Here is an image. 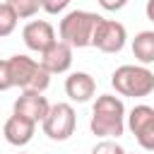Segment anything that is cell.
<instances>
[{"label":"cell","instance_id":"obj_1","mask_svg":"<svg viewBox=\"0 0 154 154\" xmlns=\"http://www.w3.org/2000/svg\"><path fill=\"white\" fill-rule=\"evenodd\" d=\"M125 106L118 96L113 94H101L96 101H94V108H91V120H89V128L94 135L99 137H120L123 130H125Z\"/></svg>","mask_w":154,"mask_h":154},{"label":"cell","instance_id":"obj_2","mask_svg":"<svg viewBox=\"0 0 154 154\" xmlns=\"http://www.w3.org/2000/svg\"><path fill=\"white\" fill-rule=\"evenodd\" d=\"M99 19H101L99 14L87 12V10H72V12H67L60 19V26H58L60 41L70 43L72 48L91 46V34H94V26L99 24Z\"/></svg>","mask_w":154,"mask_h":154},{"label":"cell","instance_id":"obj_3","mask_svg":"<svg viewBox=\"0 0 154 154\" xmlns=\"http://www.w3.org/2000/svg\"><path fill=\"white\" fill-rule=\"evenodd\" d=\"M111 84L123 96H132V99L149 96L154 91V72L142 65H120L116 67Z\"/></svg>","mask_w":154,"mask_h":154},{"label":"cell","instance_id":"obj_4","mask_svg":"<svg viewBox=\"0 0 154 154\" xmlns=\"http://www.w3.org/2000/svg\"><path fill=\"white\" fill-rule=\"evenodd\" d=\"M75 125H77V116H75V108L70 103H53L41 120L43 132L55 142L67 140L75 132Z\"/></svg>","mask_w":154,"mask_h":154},{"label":"cell","instance_id":"obj_5","mask_svg":"<svg viewBox=\"0 0 154 154\" xmlns=\"http://www.w3.org/2000/svg\"><path fill=\"white\" fill-rule=\"evenodd\" d=\"M125 26L116 19H99V24L94 26V34H91V46L103 51V53H118L123 46H125Z\"/></svg>","mask_w":154,"mask_h":154},{"label":"cell","instance_id":"obj_6","mask_svg":"<svg viewBox=\"0 0 154 154\" xmlns=\"http://www.w3.org/2000/svg\"><path fill=\"white\" fill-rule=\"evenodd\" d=\"M22 38H24L26 48H31V51H36V53H43L51 43L58 41L53 24L46 22V19H34V22H29V24L22 29Z\"/></svg>","mask_w":154,"mask_h":154},{"label":"cell","instance_id":"obj_7","mask_svg":"<svg viewBox=\"0 0 154 154\" xmlns=\"http://www.w3.org/2000/svg\"><path fill=\"white\" fill-rule=\"evenodd\" d=\"M48 108H51V103L46 101V96L41 91H34V89H24L14 101V113H19V116H24L34 123L43 120Z\"/></svg>","mask_w":154,"mask_h":154},{"label":"cell","instance_id":"obj_8","mask_svg":"<svg viewBox=\"0 0 154 154\" xmlns=\"http://www.w3.org/2000/svg\"><path fill=\"white\" fill-rule=\"evenodd\" d=\"M41 67L48 70L51 75L53 72H65L70 65H72V46L65 43V41H55L51 43L43 53H41Z\"/></svg>","mask_w":154,"mask_h":154},{"label":"cell","instance_id":"obj_9","mask_svg":"<svg viewBox=\"0 0 154 154\" xmlns=\"http://www.w3.org/2000/svg\"><path fill=\"white\" fill-rule=\"evenodd\" d=\"M34 130H36V123L29 120V118H24V116H19V113H12L5 120V128H2L5 140L10 144H14V147H24L26 142H31Z\"/></svg>","mask_w":154,"mask_h":154},{"label":"cell","instance_id":"obj_10","mask_svg":"<svg viewBox=\"0 0 154 154\" xmlns=\"http://www.w3.org/2000/svg\"><path fill=\"white\" fill-rule=\"evenodd\" d=\"M10 65V77H12V87H22V89H29L36 70H38V63L31 60L29 55H12L7 60Z\"/></svg>","mask_w":154,"mask_h":154},{"label":"cell","instance_id":"obj_11","mask_svg":"<svg viewBox=\"0 0 154 154\" xmlns=\"http://www.w3.org/2000/svg\"><path fill=\"white\" fill-rule=\"evenodd\" d=\"M96 91V82L91 75L87 72H72L67 79H65V94L72 99V101H89Z\"/></svg>","mask_w":154,"mask_h":154},{"label":"cell","instance_id":"obj_12","mask_svg":"<svg viewBox=\"0 0 154 154\" xmlns=\"http://www.w3.org/2000/svg\"><path fill=\"white\" fill-rule=\"evenodd\" d=\"M132 55L142 65L154 63V31H140V34H135V38H132Z\"/></svg>","mask_w":154,"mask_h":154},{"label":"cell","instance_id":"obj_13","mask_svg":"<svg viewBox=\"0 0 154 154\" xmlns=\"http://www.w3.org/2000/svg\"><path fill=\"white\" fill-rule=\"evenodd\" d=\"M154 118V108L152 106H147V103H140V106H135L132 111H130V116H128V125H130V130L132 132H137L144 123H149Z\"/></svg>","mask_w":154,"mask_h":154},{"label":"cell","instance_id":"obj_14","mask_svg":"<svg viewBox=\"0 0 154 154\" xmlns=\"http://www.w3.org/2000/svg\"><path fill=\"white\" fill-rule=\"evenodd\" d=\"M17 14L7 2H0V36H10L17 26Z\"/></svg>","mask_w":154,"mask_h":154},{"label":"cell","instance_id":"obj_15","mask_svg":"<svg viewBox=\"0 0 154 154\" xmlns=\"http://www.w3.org/2000/svg\"><path fill=\"white\" fill-rule=\"evenodd\" d=\"M17 17H34L41 10V0H5Z\"/></svg>","mask_w":154,"mask_h":154},{"label":"cell","instance_id":"obj_16","mask_svg":"<svg viewBox=\"0 0 154 154\" xmlns=\"http://www.w3.org/2000/svg\"><path fill=\"white\" fill-rule=\"evenodd\" d=\"M135 137H137V142H140V147L142 149H149V152H154V118L149 120V123H144L137 132H132Z\"/></svg>","mask_w":154,"mask_h":154},{"label":"cell","instance_id":"obj_17","mask_svg":"<svg viewBox=\"0 0 154 154\" xmlns=\"http://www.w3.org/2000/svg\"><path fill=\"white\" fill-rule=\"evenodd\" d=\"M91 154H125V149H123L118 142H113V140H101V142L91 149Z\"/></svg>","mask_w":154,"mask_h":154},{"label":"cell","instance_id":"obj_18","mask_svg":"<svg viewBox=\"0 0 154 154\" xmlns=\"http://www.w3.org/2000/svg\"><path fill=\"white\" fill-rule=\"evenodd\" d=\"M12 89V77H10V65L7 60H0V91Z\"/></svg>","mask_w":154,"mask_h":154},{"label":"cell","instance_id":"obj_19","mask_svg":"<svg viewBox=\"0 0 154 154\" xmlns=\"http://www.w3.org/2000/svg\"><path fill=\"white\" fill-rule=\"evenodd\" d=\"M67 2L70 0H41V7L46 12H51V14H58V12H63L67 7Z\"/></svg>","mask_w":154,"mask_h":154},{"label":"cell","instance_id":"obj_20","mask_svg":"<svg viewBox=\"0 0 154 154\" xmlns=\"http://www.w3.org/2000/svg\"><path fill=\"white\" fill-rule=\"evenodd\" d=\"M125 2H128V0H99V5H101L103 10H108V12H116V10L125 7Z\"/></svg>","mask_w":154,"mask_h":154},{"label":"cell","instance_id":"obj_21","mask_svg":"<svg viewBox=\"0 0 154 154\" xmlns=\"http://www.w3.org/2000/svg\"><path fill=\"white\" fill-rule=\"evenodd\" d=\"M144 12H147V19H149V22H154V0H147Z\"/></svg>","mask_w":154,"mask_h":154}]
</instances>
